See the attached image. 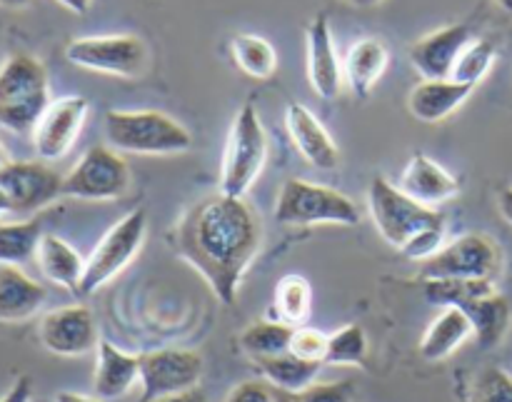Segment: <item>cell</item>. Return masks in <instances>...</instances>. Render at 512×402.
<instances>
[{"label": "cell", "mask_w": 512, "mask_h": 402, "mask_svg": "<svg viewBox=\"0 0 512 402\" xmlns=\"http://www.w3.org/2000/svg\"><path fill=\"white\" fill-rule=\"evenodd\" d=\"M263 243V225L245 198L215 193L185 210L173 230V248L193 265L215 298L233 305L240 283Z\"/></svg>", "instance_id": "6da1fadb"}, {"label": "cell", "mask_w": 512, "mask_h": 402, "mask_svg": "<svg viewBox=\"0 0 512 402\" xmlns=\"http://www.w3.org/2000/svg\"><path fill=\"white\" fill-rule=\"evenodd\" d=\"M50 103L45 65L30 53L8 55L0 65V128L18 135L33 133Z\"/></svg>", "instance_id": "7a4b0ae2"}, {"label": "cell", "mask_w": 512, "mask_h": 402, "mask_svg": "<svg viewBox=\"0 0 512 402\" xmlns=\"http://www.w3.org/2000/svg\"><path fill=\"white\" fill-rule=\"evenodd\" d=\"M105 138L118 153L175 155L193 148V135L160 110H108Z\"/></svg>", "instance_id": "3957f363"}, {"label": "cell", "mask_w": 512, "mask_h": 402, "mask_svg": "<svg viewBox=\"0 0 512 402\" xmlns=\"http://www.w3.org/2000/svg\"><path fill=\"white\" fill-rule=\"evenodd\" d=\"M268 160V135L253 103H245L230 125L220 168V193L245 198Z\"/></svg>", "instance_id": "277c9868"}, {"label": "cell", "mask_w": 512, "mask_h": 402, "mask_svg": "<svg viewBox=\"0 0 512 402\" xmlns=\"http://www.w3.org/2000/svg\"><path fill=\"white\" fill-rule=\"evenodd\" d=\"M275 220L280 225H323L335 223L353 228L360 223V210L340 190L310 180H285L275 203Z\"/></svg>", "instance_id": "5b68a950"}, {"label": "cell", "mask_w": 512, "mask_h": 402, "mask_svg": "<svg viewBox=\"0 0 512 402\" xmlns=\"http://www.w3.org/2000/svg\"><path fill=\"white\" fill-rule=\"evenodd\" d=\"M368 210L378 233L398 250L423 230L448 223L445 213L418 203L388 178H373L368 188Z\"/></svg>", "instance_id": "8992f818"}, {"label": "cell", "mask_w": 512, "mask_h": 402, "mask_svg": "<svg viewBox=\"0 0 512 402\" xmlns=\"http://www.w3.org/2000/svg\"><path fill=\"white\" fill-rule=\"evenodd\" d=\"M65 60L90 73L140 78L148 68V45L143 38L128 33L85 35L65 45Z\"/></svg>", "instance_id": "52a82bcc"}, {"label": "cell", "mask_w": 512, "mask_h": 402, "mask_svg": "<svg viewBox=\"0 0 512 402\" xmlns=\"http://www.w3.org/2000/svg\"><path fill=\"white\" fill-rule=\"evenodd\" d=\"M503 270V250L483 233H465L445 243L430 260H425L423 280H490Z\"/></svg>", "instance_id": "ba28073f"}, {"label": "cell", "mask_w": 512, "mask_h": 402, "mask_svg": "<svg viewBox=\"0 0 512 402\" xmlns=\"http://www.w3.org/2000/svg\"><path fill=\"white\" fill-rule=\"evenodd\" d=\"M148 230V215L145 210H133L123 220L113 225L108 233L100 238L90 258L85 260V273L80 280L78 295H93L103 285H108L115 275L123 273L135 255L140 253Z\"/></svg>", "instance_id": "9c48e42d"}, {"label": "cell", "mask_w": 512, "mask_h": 402, "mask_svg": "<svg viewBox=\"0 0 512 402\" xmlns=\"http://www.w3.org/2000/svg\"><path fill=\"white\" fill-rule=\"evenodd\" d=\"M130 190V165L110 145H93L63 175V195L78 200H115Z\"/></svg>", "instance_id": "30bf717a"}, {"label": "cell", "mask_w": 512, "mask_h": 402, "mask_svg": "<svg viewBox=\"0 0 512 402\" xmlns=\"http://www.w3.org/2000/svg\"><path fill=\"white\" fill-rule=\"evenodd\" d=\"M203 368V355L195 350L165 348L140 355V385H143L140 402L195 390L203 378Z\"/></svg>", "instance_id": "8fae6325"}, {"label": "cell", "mask_w": 512, "mask_h": 402, "mask_svg": "<svg viewBox=\"0 0 512 402\" xmlns=\"http://www.w3.org/2000/svg\"><path fill=\"white\" fill-rule=\"evenodd\" d=\"M0 193L10 213L33 215L63 195V178L40 160H10L0 170Z\"/></svg>", "instance_id": "7c38bea8"}, {"label": "cell", "mask_w": 512, "mask_h": 402, "mask_svg": "<svg viewBox=\"0 0 512 402\" xmlns=\"http://www.w3.org/2000/svg\"><path fill=\"white\" fill-rule=\"evenodd\" d=\"M88 100L83 95H63L48 105L33 128V145L40 160H60L83 130L88 118Z\"/></svg>", "instance_id": "4fadbf2b"}, {"label": "cell", "mask_w": 512, "mask_h": 402, "mask_svg": "<svg viewBox=\"0 0 512 402\" xmlns=\"http://www.w3.org/2000/svg\"><path fill=\"white\" fill-rule=\"evenodd\" d=\"M38 338L48 353L60 355V358H80L100 345L98 325L85 305H65V308L50 310L40 320Z\"/></svg>", "instance_id": "5bb4252c"}, {"label": "cell", "mask_w": 512, "mask_h": 402, "mask_svg": "<svg viewBox=\"0 0 512 402\" xmlns=\"http://www.w3.org/2000/svg\"><path fill=\"white\" fill-rule=\"evenodd\" d=\"M473 38L475 35L468 25H445V28L433 30V33L423 35L418 43H413L410 63L423 75V80L453 78L455 63Z\"/></svg>", "instance_id": "9a60e30c"}, {"label": "cell", "mask_w": 512, "mask_h": 402, "mask_svg": "<svg viewBox=\"0 0 512 402\" xmlns=\"http://www.w3.org/2000/svg\"><path fill=\"white\" fill-rule=\"evenodd\" d=\"M305 50H308V80L323 100H335L343 88V63L335 48L333 28L328 15L310 20L305 30Z\"/></svg>", "instance_id": "2e32d148"}, {"label": "cell", "mask_w": 512, "mask_h": 402, "mask_svg": "<svg viewBox=\"0 0 512 402\" xmlns=\"http://www.w3.org/2000/svg\"><path fill=\"white\" fill-rule=\"evenodd\" d=\"M285 125H288L290 140L295 150L318 170H335L340 165V150L335 145L333 135L325 130V125L310 113L305 105L290 103L285 110Z\"/></svg>", "instance_id": "e0dca14e"}, {"label": "cell", "mask_w": 512, "mask_h": 402, "mask_svg": "<svg viewBox=\"0 0 512 402\" xmlns=\"http://www.w3.org/2000/svg\"><path fill=\"white\" fill-rule=\"evenodd\" d=\"M398 188L403 193H408L410 198H415L418 203L433 205L445 203V200L455 198L460 190L458 180L438 163L430 155L418 153L408 160V165L403 168V175H400Z\"/></svg>", "instance_id": "ac0fdd59"}, {"label": "cell", "mask_w": 512, "mask_h": 402, "mask_svg": "<svg viewBox=\"0 0 512 402\" xmlns=\"http://www.w3.org/2000/svg\"><path fill=\"white\" fill-rule=\"evenodd\" d=\"M48 300V290L18 265H0V323H25Z\"/></svg>", "instance_id": "d6986e66"}, {"label": "cell", "mask_w": 512, "mask_h": 402, "mask_svg": "<svg viewBox=\"0 0 512 402\" xmlns=\"http://www.w3.org/2000/svg\"><path fill=\"white\" fill-rule=\"evenodd\" d=\"M470 93H473L470 85L458 83L453 78L423 80L410 90L408 110L415 120L433 125L450 118L470 98Z\"/></svg>", "instance_id": "ffe728a7"}, {"label": "cell", "mask_w": 512, "mask_h": 402, "mask_svg": "<svg viewBox=\"0 0 512 402\" xmlns=\"http://www.w3.org/2000/svg\"><path fill=\"white\" fill-rule=\"evenodd\" d=\"M140 380V355H130L100 340L93 390L100 400H118Z\"/></svg>", "instance_id": "44dd1931"}, {"label": "cell", "mask_w": 512, "mask_h": 402, "mask_svg": "<svg viewBox=\"0 0 512 402\" xmlns=\"http://www.w3.org/2000/svg\"><path fill=\"white\" fill-rule=\"evenodd\" d=\"M390 63V53L383 40L360 38L348 48L343 60V80L355 98H368Z\"/></svg>", "instance_id": "7402d4cb"}, {"label": "cell", "mask_w": 512, "mask_h": 402, "mask_svg": "<svg viewBox=\"0 0 512 402\" xmlns=\"http://www.w3.org/2000/svg\"><path fill=\"white\" fill-rule=\"evenodd\" d=\"M35 258H38L40 270H43V275L50 283L60 285V288L78 295L80 280H83L85 273V260L80 258V253L73 245L65 243L58 235L45 233L43 240H40L38 255H35Z\"/></svg>", "instance_id": "603a6c76"}, {"label": "cell", "mask_w": 512, "mask_h": 402, "mask_svg": "<svg viewBox=\"0 0 512 402\" xmlns=\"http://www.w3.org/2000/svg\"><path fill=\"white\" fill-rule=\"evenodd\" d=\"M465 315L470 318V325H473V335L478 340V345L483 350L498 348L503 343V338L510 330L512 310L508 298L495 290V293L485 295V298L473 300V303L463 305Z\"/></svg>", "instance_id": "cb8c5ba5"}, {"label": "cell", "mask_w": 512, "mask_h": 402, "mask_svg": "<svg viewBox=\"0 0 512 402\" xmlns=\"http://www.w3.org/2000/svg\"><path fill=\"white\" fill-rule=\"evenodd\" d=\"M470 335H473V325L468 315L460 308H445L425 330L420 340V355L430 363H438V360L450 358Z\"/></svg>", "instance_id": "d4e9b609"}, {"label": "cell", "mask_w": 512, "mask_h": 402, "mask_svg": "<svg viewBox=\"0 0 512 402\" xmlns=\"http://www.w3.org/2000/svg\"><path fill=\"white\" fill-rule=\"evenodd\" d=\"M255 365H258L265 383L273 385L278 393L288 395H300L310 385H315V378H318L320 368H323V363H310V360L293 355L290 350L283 355H273V358L255 360Z\"/></svg>", "instance_id": "484cf974"}, {"label": "cell", "mask_w": 512, "mask_h": 402, "mask_svg": "<svg viewBox=\"0 0 512 402\" xmlns=\"http://www.w3.org/2000/svg\"><path fill=\"white\" fill-rule=\"evenodd\" d=\"M293 333V325L283 323V320H258V323H250L240 333L238 343L248 358H273V355L288 353L290 343H293Z\"/></svg>", "instance_id": "4316f807"}, {"label": "cell", "mask_w": 512, "mask_h": 402, "mask_svg": "<svg viewBox=\"0 0 512 402\" xmlns=\"http://www.w3.org/2000/svg\"><path fill=\"white\" fill-rule=\"evenodd\" d=\"M43 220L30 218L20 223H0V265H23L38 255L43 240Z\"/></svg>", "instance_id": "83f0119b"}, {"label": "cell", "mask_w": 512, "mask_h": 402, "mask_svg": "<svg viewBox=\"0 0 512 402\" xmlns=\"http://www.w3.org/2000/svg\"><path fill=\"white\" fill-rule=\"evenodd\" d=\"M230 55H233L235 65L255 80L270 78L275 73V68H278V53H275L270 40H265L263 35H235L230 40Z\"/></svg>", "instance_id": "f1b7e54d"}, {"label": "cell", "mask_w": 512, "mask_h": 402, "mask_svg": "<svg viewBox=\"0 0 512 402\" xmlns=\"http://www.w3.org/2000/svg\"><path fill=\"white\" fill-rule=\"evenodd\" d=\"M310 308H313V288H310V283L303 275H285L275 285L278 320L293 325V328H300L310 318Z\"/></svg>", "instance_id": "f546056e"}, {"label": "cell", "mask_w": 512, "mask_h": 402, "mask_svg": "<svg viewBox=\"0 0 512 402\" xmlns=\"http://www.w3.org/2000/svg\"><path fill=\"white\" fill-rule=\"evenodd\" d=\"M423 293L433 305H443V308H463V305L473 303V300L495 293V283H490V280H455V278L425 280Z\"/></svg>", "instance_id": "4dcf8cb0"}, {"label": "cell", "mask_w": 512, "mask_h": 402, "mask_svg": "<svg viewBox=\"0 0 512 402\" xmlns=\"http://www.w3.org/2000/svg\"><path fill=\"white\" fill-rule=\"evenodd\" d=\"M495 58H498V50H495L493 40L473 38V40H470L468 48L460 53L458 63H455L453 80H458V83L475 88V85H478L480 80H483L485 75L490 73Z\"/></svg>", "instance_id": "1f68e13d"}, {"label": "cell", "mask_w": 512, "mask_h": 402, "mask_svg": "<svg viewBox=\"0 0 512 402\" xmlns=\"http://www.w3.org/2000/svg\"><path fill=\"white\" fill-rule=\"evenodd\" d=\"M368 358V338L360 325H345L328 338V365H363Z\"/></svg>", "instance_id": "d6a6232c"}, {"label": "cell", "mask_w": 512, "mask_h": 402, "mask_svg": "<svg viewBox=\"0 0 512 402\" xmlns=\"http://www.w3.org/2000/svg\"><path fill=\"white\" fill-rule=\"evenodd\" d=\"M468 402H512V378L495 365L483 368L475 378Z\"/></svg>", "instance_id": "836d02e7"}, {"label": "cell", "mask_w": 512, "mask_h": 402, "mask_svg": "<svg viewBox=\"0 0 512 402\" xmlns=\"http://www.w3.org/2000/svg\"><path fill=\"white\" fill-rule=\"evenodd\" d=\"M328 338L330 335L320 333L315 328H295L293 343H290V353L298 358L310 360V363H325V353H328Z\"/></svg>", "instance_id": "e575fe53"}, {"label": "cell", "mask_w": 512, "mask_h": 402, "mask_svg": "<svg viewBox=\"0 0 512 402\" xmlns=\"http://www.w3.org/2000/svg\"><path fill=\"white\" fill-rule=\"evenodd\" d=\"M445 230H448L445 225L423 230V233L415 235L410 243H405L403 248H400V253L408 260H420V263H425V260L433 258V255L445 245Z\"/></svg>", "instance_id": "d590c367"}, {"label": "cell", "mask_w": 512, "mask_h": 402, "mask_svg": "<svg viewBox=\"0 0 512 402\" xmlns=\"http://www.w3.org/2000/svg\"><path fill=\"white\" fill-rule=\"evenodd\" d=\"M355 385L350 380L340 383H315L298 395V402H353Z\"/></svg>", "instance_id": "8d00e7d4"}, {"label": "cell", "mask_w": 512, "mask_h": 402, "mask_svg": "<svg viewBox=\"0 0 512 402\" xmlns=\"http://www.w3.org/2000/svg\"><path fill=\"white\" fill-rule=\"evenodd\" d=\"M278 390L265 380H245V383L235 385L228 393L225 402H275Z\"/></svg>", "instance_id": "74e56055"}, {"label": "cell", "mask_w": 512, "mask_h": 402, "mask_svg": "<svg viewBox=\"0 0 512 402\" xmlns=\"http://www.w3.org/2000/svg\"><path fill=\"white\" fill-rule=\"evenodd\" d=\"M0 402H33V380L28 375H20L13 385L8 388V393L0 398Z\"/></svg>", "instance_id": "f35d334b"}, {"label": "cell", "mask_w": 512, "mask_h": 402, "mask_svg": "<svg viewBox=\"0 0 512 402\" xmlns=\"http://www.w3.org/2000/svg\"><path fill=\"white\" fill-rule=\"evenodd\" d=\"M150 402H208L205 393L200 388L188 390V393H180V395H170V398H158V400H150Z\"/></svg>", "instance_id": "ab89813d"}, {"label": "cell", "mask_w": 512, "mask_h": 402, "mask_svg": "<svg viewBox=\"0 0 512 402\" xmlns=\"http://www.w3.org/2000/svg\"><path fill=\"white\" fill-rule=\"evenodd\" d=\"M498 208L500 215L512 225V188H503L498 195Z\"/></svg>", "instance_id": "60d3db41"}, {"label": "cell", "mask_w": 512, "mask_h": 402, "mask_svg": "<svg viewBox=\"0 0 512 402\" xmlns=\"http://www.w3.org/2000/svg\"><path fill=\"white\" fill-rule=\"evenodd\" d=\"M63 8H68L70 13L75 15H85L90 10V5H93V0H58Z\"/></svg>", "instance_id": "b9f144b4"}, {"label": "cell", "mask_w": 512, "mask_h": 402, "mask_svg": "<svg viewBox=\"0 0 512 402\" xmlns=\"http://www.w3.org/2000/svg\"><path fill=\"white\" fill-rule=\"evenodd\" d=\"M55 402H105V400L88 398V395H78V393H68V390H63V393L55 395Z\"/></svg>", "instance_id": "7bdbcfd3"}, {"label": "cell", "mask_w": 512, "mask_h": 402, "mask_svg": "<svg viewBox=\"0 0 512 402\" xmlns=\"http://www.w3.org/2000/svg\"><path fill=\"white\" fill-rule=\"evenodd\" d=\"M343 3L353 5V8H375V5H380L383 0H343Z\"/></svg>", "instance_id": "ee69618b"}, {"label": "cell", "mask_w": 512, "mask_h": 402, "mask_svg": "<svg viewBox=\"0 0 512 402\" xmlns=\"http://www.w3.org/2000/svg\"><path fill=\"white\" fill-rule=\"evenodd\" d=\"M28 3L30 0H0V5H3V8H25Z\"/></svg>", "instance_id": "f6af8a7d"}, {"label": "cell", "mask_w": 512, "mask_h": 402, "mask_svg": "<svg viewBox=\"0 0 512 402\" xmlns=\"http://www.w3.org/2000/svg\"><path fill=\"white\" fill-rule=\"evenodd\" d=\"M275 402H298V395H288V393H278Z\"/></svg>", "instance_id": "bcb514c9"}, {"label": "cell", "mask_w": 512, "mask_h": 402, "mask_svg": "<svg viewBox=\"0 0 512 402\" xmlns=\"http://www.w3.org/2000/svg\"><path fill=\"white\" fill-rule=\"evenodd\" d=\"M5 213H10V205H8V200H5V195L0 193V218H3Z\"/></svg>", "instance_id": "7dc6e473"}, {"label": "cell", "mask_w": 512, "mask_h": 402, "mask_svg": "<svg viewBox=\"0 0 512 402\" xmlns=\"http://www.w3.org/2000/svg\"><path fill=\"white\" fill-rule=\"evenodd\" d=\"M10 160H8V153H5V148H3V143H0V170L5 168V165H8Z\"/></svg>", "instance_id": "c3c4849f"}, {"label": "cell", "mask_w": 512, "mask_h": 402, "mask_svg": "<svg viewBox=\"0 0 512 402\" xmlns=\"http://www.w3.org/2000/svg\"><path fill=\"white\" fill-rule=\"evenodd\" d=\"M498 5L505 10V13L512 15V0H498Z\"/></svg>", "instance_id": "681fc988"}, {"label": "cell", "mask_w": 512, "mask_h": 402, "mask_svg": "<svg viewBox=\"0 0 512 402\" xmlns=\"http://www.w3.org/2000/svg\"><path fill=\"white\" fill-rule=\"evenodd\" d=\"M33 402H48V400H33Z\"/></svg>", "instance_id": "f907efd6"}]
</instances>
